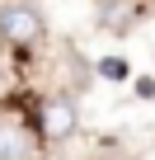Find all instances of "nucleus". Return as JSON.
<instances>
[{
    "instance_id": "20e7f679",
    "label": "nucleus",
    "mask_w": 155,
    "mask_h": 160,
    "mask_svg": "<svg viewBox=\"0 0 155 160\" xmlns=\"http://www.w3.org/2000/svg\"><path fill=\"white\" fill-rule=\"evenodd\" d=\"M99 24H104L108 33H127V28L136 24V5H132V0H104Z\"/></svg>"
},
{
    "instance_id": "f03ea898",
    "label": "nucleus",
    "mask_w": 155,
    "mask_h": 160,
    "mask_svg": "<svg viewBox=\"0 0 155 160\" xmlns=\"http://www.w3.org/2000/svg\"><path fill=\"white\" fill-rule=\"evenodd\" d=\"M42 141H70L75 132H80V104H75L70 94H47L33 113Z\"/></svg>"
},
{
    "instance_id": "39448f33",
    "label": "nucleus",
    "mask_w": 155,
    "mask_h": 160,
    "mask_svg": "<svg viewBox=\"0 0 155 160\" xmlns=\"http://www.w3.org/2000/svg\"><path fill=\"white\" fill-rule=\"evenodd\" d=\"M99 160H136V155H127V151H108V155H99Z\"/></svg>"
},
{
    "instance_id": "f257e3e1",
    "label": "nucleus",
    "mask_w": 155,
    "mask_h": 160,
    "mask_svg": "<svg viewBox=\"0 0 155 160\" xmlns=\"http://www.w3.org/2000/svg\"><path fill=\"white\" fill-rule=\"evenodd\" d=\"M0 42L14 52H33L47 42V19L28 0H0Z\"/></svg>"
},
{
    "instance_id": "7ed1b4c3",
    "label": "nucleus",
    "mask_w": 155,
    "mask_h": 160,
    "mask_svg": "<svg viewBox=\"0 0 155 160\" xmlns=\"http://www.w3.org/2000/svg\"><path fill=\"white\" fill-rule=\"evenodd\" d=\"M38 122L24 127L14 118H0V160H38Z\"/></svg>"
}]
</instances>
